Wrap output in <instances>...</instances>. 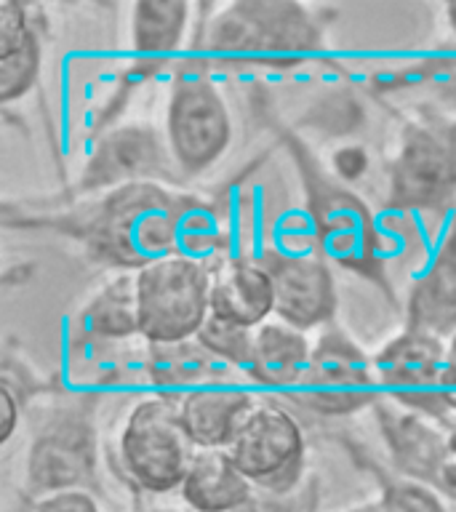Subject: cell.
<instances>
[{
	"label": "cell",
	"instance_id": "obj_1",
	"mask_svg": "<svg viewBox=\"0 0 456 512\" xmlns=\"http://www.w3.org/2000/svg\"><path fill=\"white\" fill-rule=\"evenodd\" d=\"M40 227H54L80 240L94 262L123 272L142 270L160 256L179 251L200 256V251L216 246L211 208L190 192H179L163 182L123 184L99 192V198L70 214L43 219Z\"/></svg>",
	"mask_w": 456,
	"mask_h": 512
},
{
	"label": "cell",
	"instance_id": "obj_2",
	"mask_svg": "<svg viewBox=\"0 0 456 512\" xmlns=\"http://www.w3.org/2000/svg\"><path fill=\"white\" fill-rule=\"evenodd\" d=\"M323 46L320 11L291 0H235L208 24V48L235 62L291 64Z\"/></svg>",
	"mask_w": 456,
	"mask_h": 512
},
{
	"label": "cell",
	"instance_id": "obj_3",
	"mask_svg": "<svg viewBox=\"0 0 456 512\" xmlns=\"http://www.w3.org/2000/svg\"><path fill=\"white\" fill-rule=\"evenodd\" d=\"M211 280L206 259L168 254L136 270L139 334L150 344L195 339L211 315Z\"/></svg>",
	"mask_w": 456,
	"mask_h": 512
},
{
	"label": "cell",
	"instance_id": "obj_4",
	"mask_svg": "<svg viewBox=\"0 0 456 512\" xmlns=\"http://www.w3.org/2000/svg\"><path fill=\"white\" fill-rule=\"evenodd\" d=\"M456 195V126L414 120L403 128L390 168V206L440 214Z\"/></svg>",
	"mask_w": 456,
	"mask_h": 512
},
{
	"label": "cell",
	"instance_id": "obj_5",
	"mask_svg": "<svg viewBox=\"0 0 456 512\" xmlns=\"http://www.w3.org/2000/svg\"><path fill=\"white\" fill-rule=\"evenodd\" d=\"M195 451L198 448L179 419V403L168 398L139 400L120 435V454L128 475L150 494L182 488Z\"/></svg>",
	"mask_w": 456,
	"mask_h": 512
},
{
	"label": "cell",
	"instance_id": "obj_6",
	"mask_svg": "<svg viewBox=\"0 0 456 512\" xmlns=\"http://www.w3.org/2000/svg\"><path fill=\"white\" fill-rule=\"evenodd\" d=\"M166 144L179 174L198 176L219 163L232 142V115L222 91L200 72L179 75L166 107Z\"/></svg>",
	"mask_w": 456,
	"mask_h": 512
},
{
	"label": "cell",
	"instance_id": "obj_7",
	"mask_svg": "<svg viewBox=\"0 0 456 512\" xmlns=\"http://www.w3.org/2000/svg\"><path fill=\"white\" fill-rule=\"evenodd\" d=\"M224 451L264 494L291 496L302 480L304 432L278 403L259 400Z\"/></svg>",
	"mask_w": 456,
	"mask_h": 512
},
{
	"label": "cell",
	"instance_id": "obj_8",
	"mask_svg": "<svg viewBox=\"0 0 456 512\" xmlns=\"http://www.w3.org/2000/svg\"><path fill=\"white\" fill-rule=\"evenodd\" d=\"M291 152H294L296 166L302 168L318 251L326 259L334 256L360 272L368 270L376 248V224L366 203L358 200L355 192L320 174L315 160L304 152V147H294Z\"/></svg>",
	"mask_w": 456,
	"mask_h": 512
},
{
	"label": "cell",
	"instance_id": "obj_9",
	"mask_svg": "<svg viewBox=\"0 0 456 512\" xmlns=\"http://www.w3.org/2000/svg\"><path fill=\"white\" fill-rule=\"evenodd\" d=\"M379 392L416 414L446 419V342L440 336L406 328L374 355Z\"/></svg>",
	"mask_w": 456,
	"mask_h": 512
},
{
	"label": "cell",
	"instance_id": "obj_10",
	"mask_svg": "<svg viewBox=\"0 0 456 512\" xmlns=\"http://www.w3.org/2000/svg\"><path fill=\"white\" fill-rule=\"evenodd\" d=\"M304 403L323 416H347L371 406L379 392L374 360L336 328L312 342V358L302 382Z\"/></svg>",
	"mask_w": 456,
	"mask_h": 512
},
{
	"label": "cell",
	"instance_id": "obj_11",
	"mask_svg": "<svg viewBox=\"0 0 456 512\" xmlns=\"http://www.w3.org/2000/svg\"><path fill=\"white\" fill-rule=\"evenodd\" d=\"M259 262L272 280L275 291V318L310 331L315 326H326L334 318L336 288L334 275L328 270L326 256L320 251H302V248H267Z\"/></svg>",
	"mask_w": 456,
	"mask_h": 512
},
{
	"label": "cell",
	"instance_id": "obj_12",
	"mask_svg": "<svg viewBox=\"0 0 456 512\" xmlns=\"http://www.w3.org/2000/svg\"><path fill=\"white\" fill-rule=\"evenodd\" d=\"M376 416L400 475L422 480L456 502V432L440 430L432 416L403 406H376Z\"/></svg>",
	"mask_w": 456,
	"mask_h": 512
},
{
	"label": "cell",
	"instance_id": "obj_13",
	"mask_svg": "<svg viewBox=\"0 0 456 512\" xmlns=\"http://www.w3.org/2000/svg\"><path fill=\"white\" fill-rule=\"evenodd\" d=\"M174 168L166 139H160L152 126L131 123L99 139L80 176V192L99 195L136 182L166 184L174 179Z\"/></svg>",
	"mask_w": 456,
	"mask_h": 512
},
{
	"label": "cell",
	"instance_id": "obj_14",
	"mask_svg": "<svg viewBox=\"0 0 456 512\" xmlns=\"http://www.w3.org/2000/svg\"><path fill=\"white\" fill-rule=\"evenodd\" d=\"M94 472V448L86 422L48 424V430L32 443L27 459V488L32 494H54L67 488H86Z\"/></svg>",
	"mask_w": 456,
	"mask_h": 512
},
{
	"label": "cell",
	"instance_id": "obj_15",
	"mask_svg": "<svg viewBox=\"0 0 456 512\" xmlns=\"http://www.w3.org/2000/svg\"><path fill=\"white\" fill-rule=\"evenodd\" d=\"M256 403L254 392L206 384L179 398V419L195 448H227Z\"/></svg>",
	"mask_w": 456,
	"mask_h": 512
},
{
	"label": "cell",
	"instance_id": "obj_16",
	"mask_svg": "<svg viewBox=\"0 0 456 512\" xmlns=\"http://www.w3.org/2000/svg\"><path fill=\"white\" fill-rule=\"evenodd\" d=\"M406 328L440 339L456 331V222L411 288Z\"/></svg>",
	"mask_w": 456,
	"mask_h": 512
},
{
	"label": "cell",
	"instance_id": "obj_17",
	"mask_svg": "<svg viewBox=\"0 0 456 512\" xmlns=\"http://www.w3.org/2000/svg\"><path fill=\"white\" fill-rule=\"evenodd\" d=\"M211 312L243 328H259L275 315L272 280L256 259H230L214 270Z\"/></svg>",
	"mask_w": 456,
	"mask_h": 512
},
{
	"label": "cell",
	"instance_id": "obj_18",
	"mask_svg": "<svg viewBox=\"0 0 456 512\" xmlns=\"http://www.w3.org/2000/svg\"><path fill=\"white\" fill-rule=\"evenodd\" d=\"M312 358V342L307 331L288 326L283 320H267L254 328V344L246 371L256 384L270 390L302 387Z\"/></svg>",
	"mask_w": 456,
	"mask_h": 512
},
{
	"label": "cell",
	"instance_id": "obj_19",
	"mask_svg": "<svg viewBox=\"0 0 456 512\" xmlns=\"http://www.w3.org/2000/svg\"><path fill=\"white\" fill-rule=\"evenodd\" d=\"M254 491V483L240 472L224 448H198L179 488L192 512H235Z\"/></svg>",
	"mask_w": 456,
	"mask_h": 512
},
{
	"label": "cell",
	"instance_id": "obj_20",
	"mask_svg": "<svg viewBox=\"0 0 456 512\" xmlns=\"http://www.w3.org/2000/svg\"><path fill=\"white\" fill-rule=\"evenodd\" d=\"M40 72V40L30 11L14 0L0 3V102L11 104L32 88Z\"/></svg>",
	"mask_w": 456,
	"mask_h": 512
},
{
	"label": "cell",
	"instance_id": "obj_21",
	"mask_svg": "<svg viewBox=\"0 0 456 512\" xmlns=\"http://www.w3.org/2000/svg\"><path fill=\"white\" fill-rule=\"evenodd\" d=\"M184 0H139L131 6V46L142 56H168L182 46L190 24Z\"/></svg>",
	"mask_w": 456,
	"mask_h": 512
},
{
	"label": "cell",
	"instance_id": "obj_22",
	"mask_svg": "<svg viewBox=\"0 0 456 512\" xmlns=\"http://www.w3.org/2000/svg\"><path fill=\"white\" fill-rule=\"evenodd\" d=\"M83 331L96 339H126L139 334V304H136V272H120L112 278L80 315Z\"/></svg>",
	"mask_w": 456,
	"mask_h": 512
},
{
	"label": "cell",
	"instance_id": "obj_23",
	"mask_svg": "<svg viewBox=\"0 0 456 512\" xmlns=\"http://www.w3.org/2000/svg\"><path fill=\"white\" fill-rule=\"evenodd\" d=\"M152 374L160 384H192L206 379L216 366H224L211 358L195 339L179 344H152Z\"/></svg>",
	"mask_w": 456,
	"mask_h": 512
},
{
	"label": "cell",
	"instance_id": "obj_24",
	"mask_svg": "<svg viewBox=\"0 0 456 512\" xmlns=\"http://www.w3.org/2000/svg\"><path fill=\"white\" fill-rule=\"evenodd\" d=\"M195 342L224 366L246 368L251 358V344H254V328H243L211 312L206 323L200 326Z\"/></svg>",
	"mask_w": 456,
	"mask_h": 512
},
{
	"label": "cell",
	"instance_id": "obj_25",
	"mask_svg": "<svg viewBox=\"0 0 456 512\" xmlns=\"http://www.w3.org/2000/svg\"><path fill=\"white\" fill-rule=\"evenodd\" d=\"M376 504H379V512H451L446 496L438 494L422 480L406 478V475L384 480Z\"/></svg>",
	"mask_w": 456,
	"mask_h": 512
},
{
	"label": "cell",
	"instance_id": "obj_26",
	"mask_svg": "<svg viewBox=\"0 0 456 512\" xmlns=\"http://www.w3.org/2000/svg\"><path fill=\"white\" fill-rule=\"evenodd\" d=\"M35 512H102V507L86 488H67V491L40 496Z\"/></svg>",
	"mask_w": 456,
	"mask_h": 512
},
{
	"label": "cell",
	"instance_id": "obj_27",
	"mask_svg": "<svg viewBox=\"0 0 456 512\" xmlns=\"http://www.w3.org/2000/svg\"><path fill=\"white\" fill-rule=\"evenodd\" d=\"M331 168L334 174L342 179V182H355L360 176L366 174L368 168V152L366 147L360 144H347V147H339L331 158Z\"/></svg>",
	"mask_w": 456,
	"mask_h": 512
},
{
	"label": "cell",
	"instance_id": "obj_28",
	"mask_svg": "<svg viewBox=\"0 0 456 512\" xmlns=\"http://www.w3.org/2000/svg\"><path fill=\"white\" fill-rule=\"evenodd\" d=\"M0 403H3V422H0V446H6L8 440L14 438L16 427H19V408H22V398L14 392V382L8 379V374L0 382Z\"/></svg>",
	"mask_w": 456,
	"mask_h": 512
},
{
	"label": "cell",
	"instance_id": "obj_29",
	"mask_svg": "<svg viewBox=\"0 0 456 512\" xmlns=\"http://www.w3.org/2000/svg\"><path fill=\"white\" fill-rule=\"evenodd\" d=\"M235 512H296L294 504L288 502V496H272L264 491H254V496L248 499L243 507Z\"/></svg>",
	"mask_w": 456,
	"mask_h": 512
},
{
	"label": "cell",
	"instance_id": "obj_30",
	"mask_svg": "<svg viewBox=\"0 0 456 512\" xmlns=\"http://www.w3.org/2000/svg\"><path fill=\"white\" fill-rule=\"evenodd\" d=\"M446 398H448V406L451 411H456V331L448 336L446 342Z\"/></svg>",
	"mask_w": 456,
	"mask_h": 512
},
{
	"label": "cell",
	"instance_id": "obj_31",
	"mask_svg": "<svg viewBox=\"0 0 456 512\" xmlns=\"http://www.w3.org/2000/svg\"><path fill=\"white\" fill-rule=\"evenodd\" d=\"M347 512H379V504L376 502H366V504H358V507H352Z\"/></svg>",
	"mask_w": 456,
	"mask_h": 512
},
{
	"label": "cell",
	"instance_id": "obj_32",
	"mask_svg": "<svg viewBox=\"0 0 456 512\" xmlns=\"http://www.w3.org/2000/svg\"><path fill=\"white\" fill-rule=\"evenodd\" d=\"M448 19H451V30H454V38H456V3L454 6H448Z\"/></svg>",
	"mask_w": 456,
	"mask_h": 512
}]
</instances>
